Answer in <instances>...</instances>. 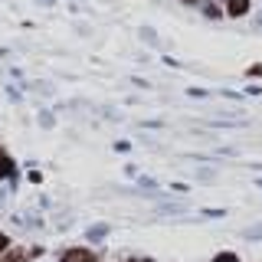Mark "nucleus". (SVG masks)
<instances>
[{
    "label": "nucleus",
    "instance_id": "4",
    "mask_svg": "<svg viewBox=\"0 0 262 262\" xmlns=\"http://www.w3.org/2000/svg\"><path fill=\"white\" fill-rule=\"evenodd\" d=\"M213 262H239V259H236V256H233V252H220V256H216V259H213Z\"/></svg>",
    "mask_w": 262,
    "mask_h": 262
},
{
    "label": "nucleus",
    "instance_id": "5",
    "mask_svg": "<svg viewBox=\"0 0 262 262\" xmlns=\"http://www.w3.org/2000/svg\"><path fill=\"white\" fill-rule=\"evenodd\" d=\"M7 246H10V239H7V236H4V233H0V252H4V249H7Z\"/></svg>",
    "mask_w": 262,
    "mask_h": 262
},
{
    "label": "nucleus",
    "instance_id": "7",
    "mask_svg": "<svg viewBox=\"0 0 262 262\" xmlns=\"http://www.w3.org/2000/svg\"><path fill=\"white\" fill-rule=\"evenodd\" d=\"M131 262H135V259H131Z\"/></svg>",
    "mask_w": 262,
    "mask_h": 262
},
{
    "label": "nucleus",
    "instance_id": "1",
    "mask_svg": "<svg viewBox=\"0 0 262 262\" xmlns=\"http://www.w3.org/2000/svg\"><path fill=\"white\" fill-rule=\"evenodd\" d=\"M62 262H98V259H95V252H89V249H66Z\"/></svg>",
    "mask_w": 262,
    "mask_h": 262
},
{
    "label": "nucleus",
    "instance_id": "6",
    "mask_svg": "<svg viewBox=\"0 0 262 262\" xmlns=\"http://www.w3.org/2000/svg\"><path fill=\"white\" fill-rule=\"evenodd\" d=\"M187 4H196V0H187Z\"/></svg>",
    "mask_w": 262,
    "mask_h": 262
},
{
    "label": "nucleus",
    "instance_id": "2",
    "mask_svg": "<svg viewBox=\"0 0 262 262\" xmlns=\"http://www.w3.org/2000/svg\"><path fill=\"white\" fill-rule=\"evenodd\" d=\"M226 10H229V16H243L246 10H249V0H229Z\"/></svg>",
    "mask_w": 262,
    "mask_h": 262
},
{
    "label": "nucleus",
    "instance_id": "3",
    "mask_svg": "<svg viewBox=\"0 0 262 262\" xmlns=\"http://www.w3.org/2000/svg\"><path fill=\"white\" fill-rule=\"evenodd\" d=\"M10 170H13V164H10V158H7V151L0 147V177H7Z\"/></svg>",
    "mask_w": 262,
    "mask_h": 262
}]
</instances>
